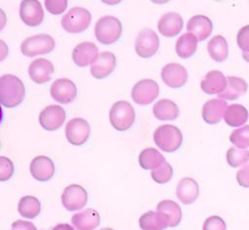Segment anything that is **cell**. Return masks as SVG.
Instances as JSON below:
<instances>
[{
    "label": "cell",
    "mask_w": 249,
    "mask_h": 230,
    "mask_svg": "<svg viewBox=\"0 0 249 230\" xmlns=\"http://www.w3.org/2000/svg\"><path fill=\"white\" fill-rule=\"evenodd\" d=\"M24 84L18 77L11 74L0 78V101L7 108L18 106L24 99Z\"/></svg>",
    "instance_id": "obj_1"
},
{
    "label": "cell",
    "mask_w": 249,
    "mask_h": 230,
    "mask_svg": "<svg viewBox=\"0 0 249 230\" xmlns=\"http://www.w3.org/2000/svg\"><path fill=\"white\" fill-rule=\"evenodd\" d=\"M154 142L163 151L173 152L181 147L183 135L178 127L171 124H164L155 130Z\"/></svg>",
    "instance_id": "obj_2"
},
{
    "label": "cell",
    "mask_w": 249,
    "mask_h": 230,
    "mask_svg": "<svg viewBox=\"0 0 249 230\" xmlns=\"http://www.w3.org/2000/svg\"><path fill=\"white\" fill-rule=\"evenodd\" d=\"M123 26L121 21L113 16L100 17L94 28L96 39L103 45H111L117 42L122 35Z\"/></svg>",
    "instance_id": "obj_3"
},
{
    "label": "cell",
    "mask_w": 249,
    "mask_h": 230,
    "mask_svg": "<svg viewBox=\"0 0 249 230\" xmlns=\"http://www.w3.org/2000/svg\"><path fill=\"white\" fill-rule=\"evenodd\" d=\"M111 125L118 131L129 129L135 119L133 107L127 101H117L111 107L109 113Z\"/></svg>",
    "instance_id": "obj_4"
},
{
    "label": "cell",
    "mask_w": 249,
    "mask_h": 230,
    "mask_svg": "<svg viewBox=\"0 0 249 230\" xmlns=\"http://www.w3.org/2000/svg\"><path fill=\"white\" fill-rule=\"evenodd\" d=\"M91 21L90 13L82 7L70 9L61 18L60 23L63 29L68 33H81L85 31Z\"/></svg>",
    "instance_id": "obj_5"
},
{
    "label": "cell",
    "mask_w": 249,
    "mask_h": 230,
    "mask_svg": "<svg viewBox=\"0 0 249 230\" xmlns=\"http://www.w3.org/2000/svg\"><path fill=\"white\" fill-rule=\"evenodd\" d=\"M55 46L53 38L48 34H38L26 38L20 45V51L27 57L50 53Z\"/></svg>",
    "instance_id": "obj_6"
},
{
    "label": "cell",
    "mask_w": 249,
    "mask_h": 230,
    "mask_svg": "<svg viewBox=\"0 0 249 230\" xmlns=\"http://www.w3.org/2000/svg\"><path fill=\"white\" fill-rule=\"evenodd\" d=\"M160 93V87L156 81L145 79L137 82L131 89V98L138 105H149Z\"/></svg>",
    "instance_id": "obj_7"
},
{
    "label": "cell",
    "mask_w": 249,
    "mask_h": 230,
    "mask_svg": "<svg viewBox=\"0 0 249 230\" xmlns=\"http://www.w3.org/2000/svg\"><path fill=\"white\" fill-rule=\"evenodd\" d=\"M160 39L151 28L142 29L135 40V51L142 58H148L156 54L159 49Z\"/></svg>",
    "instance_id": "obj_8"
},
{
    "label": "cell",
    "mask_w": 249,
    "mask_h": 230,
    "mask_svg": "<svg viewBox=\"0 0 249 230\" xmlns=\"http://www.w3.org/2000/svg\"><path fill=\"white\" fill-rule=\"evenodd\" d=\"M90 133L89 122L81 117L70 119L65 126V135L68 142L74 146L84 145Z\"/></svg>",
    "instance_id": "obj_9"
},
{
    "label": "cell",
    "mask_w": 249,
    "mask_h": 230,
    "mask_svg": "<svg viewBox=\"0 0 249 230\" xmlns=\"http://www.w3.org/2000/svg\"><path fill=\"white\" fill-rule=\"evenodd\" d=\"M61 202L68 211H78L84 208L88 202L86 189L79 184H70L64 188L61 195Z\"/></svg>",
    "instance_id": "obj_10"
},
{
    "label": "cell",
    "mask_w": 249,
    "mask_h": 230,
    "mask_svg": "<svg viewBox=\"0 0 249 230\" xmlns=\"http://www.w3.org/2000/svg\"><path fill=\"white\" fill-rule=\"evenodd\" d=\"M66 118L65 111L58 105H50L44 108L39 115L40 125L48 131H54L62 126Z\"/></svg>",
    "instance_id": "obj_11"
},
{
    "label": "cell",
    "mask_w": 249,
    "mask_h": 230,
    "mask_svg": "<svg viewBox=\"0 0 249 230\" xmlns=\"http://www.w3.org/2000/svg\"><path fill=\"white\" fill-rule=\"evenodd\" d=\"M50 92L57 103L69 104L76 99L77 87L71 80L57 79L52 83Z\"/></svg>",
    "instance_id": "obj_12"
},
{
    "label": "cell",
    "mask_w": 249,
    "mask_h": 230,
    "mask_svg": "<svg viewBox=\"0 0 249 230\" xmlns=\"http://www.w3.org/2000/svg\"><path fill=\"white\" fill-rule=\"evenodd\" d=\"M19 16L21 20L28 26H38L44 19L42 5L37 0H23L19 6Z\"/></svg>",
    "instance_id": "obj_13"
},
{
    "label": "cell",
    "mask_w": 249,
    "mask_h": 230,
    "mask_svg": "<svg viewBox=\"0 0 249 230\" xmlns=\"http://www.w3.org/2000/svg\"><path fill=\"white\" fill-rule=\"evenodd\" d=\"M162 82L171 88L182 87L188 80V72L184 66L178 63H169L161 69Z\"/></svg>",
    "instance_id": "obj_14"
},
{
    "label": "cell",
    "mask_w": 249,
    "mask_h": 230,
    "mask_svg": "<svg viewBox=\"0 0 249 230\" xmlns=\"http://www.w3.org/2000/svg\"><path fill=\"white\" fill-rule=\"evenodd\" d=\"M116 56L111 51H102L90 65V74L96 80L109 76L116 68Z\"/></svg>",
    "instance_id": "obj_15"
},
{
    "label": "cell",
    "mask_w": 249,
    "mask_h": 230,
    "mask_svg": "<svg viewBox=\"0 0 249 230\" xmlns=\"http://www.w3.org/2000/svg\"><path fill=\"white\" fill-rule=\"evenodd\" d=\"M98 48L94 43L83 42L78 44L72 51V59L79 67L91 65L98 56Z\"/></svg>",
    "instance_id": "obj_16"
},
{
    "label": "cell",
    "mask_w": 249,
    "mask_h": 230,
    "mask_svg": "<svg viewBox=\"0 0 249 230\" xmlns=\"http://www.w3.org/2000/svg\"><path fill=\"white\" fill-rule=\"evenodd\" d=\"M54 164L53 160L45 155H39L32 159L30 163V173L39 181L51 180L54 174Z\"/></svg>",
    "instance_id": "obj_17"
},
{
    "label": "cell",
    "mask_w": 249,
    "mask_h": 230,
    "mask_svg": "<svg viewBox=\"0 0 249 230\" xmlns=\"http://www.w3.org/2000/svg\"><path fill=\"white\" fill-rule=\"evenodd\" d=\"M54 71L53 63L46 58H38L32 61L28 67L30 79L39 84L49 82Z\"/></svg>",
    "instance_id": "obj_18"
},
{
    "label": "cell",
    "mask_w": 249,
    "mask_h": 230,
    "mask_svg": "<svg viewBox=\"0 0 249 230\" xmlns=\"http://www.w3.org/2000/svg\"><path fill=\"white\" fill-rule=\"evenodd\" d=\"M228 108L227 102L220 98L210 99L205 102L201 110V115L203 120L208 124L219 123L222 117L225 115Z\"/></svg>",
    "instance_id": "obj_19"
},
{
    "label": "cell",
    "mask_w": 249,
    "mask_h": 230,
    "mask_svg": "<svg viewBox=\"0 0 249 230\" xmlns=\"http://www.w3.org/2000/svg\"><path fill=\"white\" fill-rule=\"evenodd\" d=\"M183 28V18L178 13L169 12L161 16L158 22L159 32L165 37L171 38L181 32Z\"/></svg>",
    "instance_id": "obj_20"
},
{
    "label": "cell",
    "mask_w": 249,
    "mask_h": 230,
    "mask_svg": "<svg viewBox=\"0 0 249 230\" xmlns=\"http://www.w3.org/2000/svg\"><path fill=\"white\" fill-rule=\"evenodd\" d=\"M227 78L221 71L213 70L208 72L200 82V87L206 94H221L227 87Z\"/></svg>",
    "instance_id": "obj_21"
},
{
    "label": "cell",
    "mask_w": 249,
    "mask_h": 230,
    "mask_svg": "<svg viewBox=\"0 0 249 230\" xmlns=\"http://www.w3.org/2000/svg\"><path fill=\"white\" fill-rule=\"evenodd\" d=\"M187 30L194 34L197 41H203L210 36L213 30V24L209 17L202 15H196L189 19Z\"/></svg>",
    "instance_id": "obj_22"
},
{
    "label": "cell",
    "mask_w": 249,
    "mask_h": 230,
    "mask_svg": "<svg viewBox=\"0 0 249 230\" xmlns=\"http://www.w3.org/2000/svg\"><path fill=\"white\" fill-rule=\"evenodd\" d=\"M198 184L192 178H183L177 184L176 196L184 205L194 203L198 196Z\"/></svg>",
    "instance_id": "obj_23"
},
{
    "label": "cell",
    "mask_w": 249,
    "mask_h": 230,
    "mask_svg": "<svg viewBox=\"0 0 249 230\" xmlns=\"http://www.w3.org/2000/svg\"><path fill=\"white\" fill-rule=\"evenodd\" d=\"M72 224L77 230H93L100 223V215L93 209H87L73 214Z\"/></svg>",
    "instance_id": "obj_24"
},
{
    "label": "cell",
    "mask_w": 249,
    "mask_h": 230,
    "mask_svg": "<svg viewBox=\"0 0 249 230\" xmlns=\"http://www.w3.org/2000/svg\"><path fill=\"white\" fill-rule=\"evenodd\" d=\"M227 82L228 83L226 89L218 95L220 99L235 100L244 95L248 89V84L242 78L229 76L227 77Z\"/></svg>",
    "instance_id": "obj_25"
},
{
    "label": "cell",
    "mask_w": 249,
    "mask_h": 230,
    "mask_svg": "<svg viewBox=\"0 0 249 230\" xmlns=\"http://www.w3.org/2000/svg\"><path fill=\"white\" fill-rule=\"evenodd\" d=\"M139 226L143 230H164L168 226V218L160 212L149 211L139 218Z\"/></svg>",
    "instance_id": "obj_26"
},
{
    "label": "cell",
    "mask_w": 249,
    "mask_h": 230,
    "mask_svg": "<svg viewBox=\"0 0 249 230\" xmlns=\"http://www.w3.org/2000/svg\"><path fill=\"white\" fill-rule=\"evenodd\" d=\"M153 114L159 120H174L179 115V108L169 99H160L153 106Z\"/></svg>",
    "instance_id": "obj_27"
},
{
    "label": "cell",
    "mask_w": 249,
    "mask_h": 230,
    "mask_svg": "<svg viewBox=\"0 0 249 230\" xmlns=\"http://www.w3.org/2000/svg\"><path fill=\"white\" fill-rule=\"evenodd\" d=\"M207 50L210 57L217 62H222L229 56V45L222 35H216L208 41Z\"/></svg>",
    "instance_id": "obj_28"
},
{
    "label": "cell",
    "mask_w": 249,
    "mask_h": 230,
    "mask_svg": "<svg viewBox=\"0 0 249 230\" xmlns=\"http://www.w3.org/2000/svg\"><path fill=\"white\" fill-rule=\"evenodd\" d=\"M197 42L198 41L194 34L190 32L184 33L176 41L175 50L177 55L183 59L191 57L196 50Z\"/></svg>",
    "instance_id": "obj_29"
},
{
    "label": "cell",
    "mask_w": 249,
    "mask_h": 230,
    "mask_svg": "<svg viewBox=\"0 0 249 230\" xmlns=\"http://www.w3.org/2000/svg\"><path fill=\"white\" fill-rule=\"evenodd\" d=\"M224 119L229 126H241L248 120V112L246 108L240 104H231L227 108Z\"/></svg>",
    "instance_id": "obj_30"
},
{
    "label": "cell",
    "mask_w": 249,
    "mask_h": 230,
    "mask_svg": "<svg viewBox=\"0 0 249 230\" xmlns=\"http://www.w3.org/2000/svg\"><path fill=\"white\" fill-rule=\"evenodd\" d=\"M158 212L163 214L168 218V226H177L182 217V211L179 205L172 200H162L158 204Z\"/></svg>",
    "instance_id": "obj_31"
},
{
    "label": "cell",
    "mask_w": 249,
    "mask_h": 230,
    "mask_svg": "<svg viewBox=\"0 0 249 230\" xmlns=\"http://www.w3.org/2000/svg\"><path fill=\"white\" fill-rule=\"evenodd\" d=\"M164 162L163 155L155 148H147L139 153V164L145 170H154Z\"/></svg>",
    "instance_id": "obj_32"
},
{
    "label": "cell",
    "mask_w": 249,
    "mask_h": 230,
    "mask_svg": "<svg viewBox=\"0 0 249 230\" xmlns=\"http://www.w3.org/2000/svg\"><path fill=\"white\" fill-rule=\"evenodd\" d=\"M18 211L23 217L35 218L41 212V204L39 200L31 195L23 196L18 205Z\"/></svg>",
    "instance_id": "obj_33"
},
{
    "label": "cell",
    "mask_w": 249,
    "mask_h": 230,
    "mask_svg": "<svg viewBox=\"0 0 249 230\" xmlns=\"http://www.w3.org/2000/svg\"><path fill=\"white\" fill-rule=\"evenodd\" d=\"M226 157L228 164L232 168H236L249 161V150L246 148L231 147L228 149Z\"/></svg>",
    "instance_id": "obj_34"
},
{
    "label": "cell",
    "mask_w": 249,
    "mask_h": 230,
    "mask_svg": "<svg viewBox=\"0 0 249 230\" xmlns=\"http://www.w3.org/2000/svg\"><path fill=\"white\" fill-rule=\"evenodd\" d=\"M173 176V169L171 167V165L168 162H164L162 163L160 166H159L158 168L152 170L151 172V177L152 179L160 184L166 183L167 181H169L171 180Z\"/></svg>",
    "instance_id": "obj_35"
},
{
    "label": "cell",
    "mask_w": 249,
    "mask_h": 230,
    "mask_svg": "<svg viewBox=\"0 0 249 230\" xmlns=\"http://www.w3.org/2000/svg\"><path fill=\"white\" fill-rule=\"evenodd\" d=\"M230 141L236 146V148H245L249 147V124L237 128L230 135Z\"/></svg>",
    "instance_id": "obj_36"
},
{
    "label": "cell",
    "mask_w": 249,
    "mask_h": 230,
    "mask_svg": "<svg viewBox=\"0 0 249 230\" xmlns=\"http://www.w3.org/2000/svg\"><path fill=\"white\" fill-rule=\"evenodd\" d=\"M14 174V164L11 159L1 156L0 157V181H5L12 178Z\"/></svg>",
    "instance_id": "obj_37"
},
{
    "label": "cell",
    "mask_w": 249,
    "mask_h": 230,
    "mask_svg": "<svg viewBox=\"0 0 249 230\" xmlns=\"http://www.w3.org/2000/svg\"><path fill=\"white\" fill-rule=\"evenodd\" d=\"M68 1L66 0H46L45 6L49 13L53 15H60L67 8Z\"/></svg>",
    "instance_id": "obj_38"
},
{
    "label": "cell",
    "mask_w": 249,
    "mask_h": 230,
    "mask_svg": "<svg viewBox=\"0 0 249 230\" xmlns=\"http://www.w3.org/2000/svg\"><path fill=\"white\" fill-rule=\"evenodd\" d=\"M236 42L242 52H249V25H245L237 33Z\"/></svg>",
    "instance_id": "obj_39"
},
{
    "label": "cell",
    "mask_w": 249,
    "mask_h": 230,
    "mask_svg": "<svg viewBox=\"0 0 249 230\" xmlns=\"http://www.w3.org/2000/svg\"><path fill=\"white\" fill-rule=\"evenodd\" d=\"M203 230H226V223L222 217L212 215L205 219L203 223Z\"/></svg>",
    "instance_id": "obj_40"
},
{
    "label": "cell",
    "mask_w": 249,
    "mask_h": 230,
    "mask_svg": "<svg viewBox=\"0 0 249 230\" xmlns=\"http://www.w3.org/2000/svg\"><path fill=\"white\" fill-rule=\"evenodd\" d=\"M236 181L240 186L249 188V164L243 166L237 171Z\"/></svg>",
    "instance_id": "obj_41"
},
{
    "label": "cell",
    "mask_w": 249,
    "mask_h": 230,
    "mask_svg": "<svg viewBox=\"0 0 249 230\" xmlns=\"http://www.w3.org/2000/svg\"><path fill=\"white\" fill-rule=\"evenodd\" d=\"M11 230H37V229L33 223L18 219L13 222Z\"/></svg>",
    "instance_id": "obj_42"
},
{
    "label": "cell",
    "mask_w": 249,
    "mask_h": 230,
    "mask_svg": "<svg viewBox=\"0 0 249 230\" xmlns=\"http://www.w3.org/2000/svg\"><path fill=\"white\" fill-rule=\"evenodd\" d=\"M53 230H74V228L72 226H70L69 224L62 223V224H57L56 226H54L53 228Z\"/></svg>",
    "instance_id": "obj_43"
},
{
    "label": "cell",
    "mask_w": 249,
    "mask_h": 230,
    "mask_svg": "<svg viewBox=\"0 0 249 230\" xmlns=\"http://www.w3.org/2000/svg\"><path fill=\"white\" fill-rule=\"evenodd\" d=\"M242 58L246 61V62H248L249 63V52H242Z\"/></svg>",
    "instance_id": "obj_44"
},
{
    "label": "cell",
    "mask_w": 249,
    "mask_h": 230,
    "mask_svg": "<svg viewBox=\"0 0 249 230\" xmlns=\"http://www.w3.org/2000/svg\"><path fill=\"white\" fill-rule=\"evenodd\" d=\"M100 230H114V229L109 228V227H106V228H102V229H100Z\"/></svg>",
    "instance_id": "obj_45"
}]
</instances>
